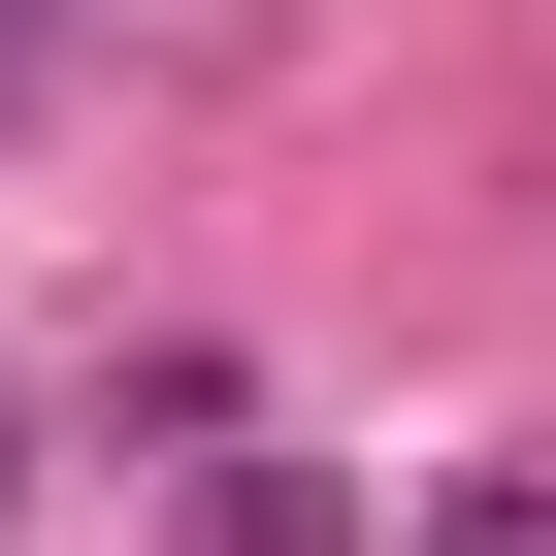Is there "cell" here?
<instances>
[{
	"mask_svg": "<svg viewBox=\"0 0 556 556\" xmlns=\"http://www.w3.org/2000/svg\"><path fill=\"white\" fill-rule=\"evenodd\" d=\"M197 556H361V491H328V458H229V491H197Z\"/></svg>",
	"mask_w": 556,
	"mask_h": 556,
	"instance_id": "obj_1",
	"label": "cell"
},
{
	"mask_svg": "<svg viewBox=\"0 0 556 556\" xmlns=\"http://www.w3.org/2000/svg\"><path fill=\"white\" fill-rule=\"evenodd\" d=\"M426 556H556V491H458V523H426Z\"/></svg>",
	"mask_w": 556,
	"mask_h": 556,
	"instance_id": "obj_2",
	"label": "cell"
},
{
	"mask_svg": "<svg viewBox=\"0 0 556 556\" xmlns=\"http://www.w3.org/2000/svg\"><path fill=\"white\" fill-rule=\"evenodd\" d=\"M0 99H34V0H0Z\"/></svg>",
	"mask_w": 556,
	"mask_h": 556,
	"instance_id": "obj_3",
	"label": "cell"
}]
</instances>
